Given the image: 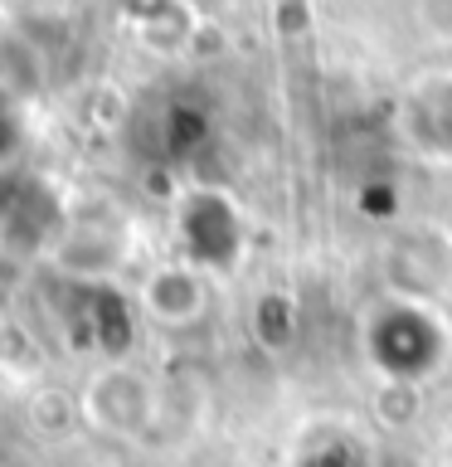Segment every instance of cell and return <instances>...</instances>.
<instances>
[{
  "label": "cell",
  "mask_w": 452,
  "mask_h": 467,
  "mask_svg": "<svg viewBox=\"0 0 452 467\" xmlns=\"http://www.w3.org/2000/svg\"><path fill=\"white\" fill-rule=\"evenodd\" d=\"M180 239L190 263H204V268H233L243 254V224L233 214V204L214 190H195L180 204Z\"/></svg>",
  "instance_id": "3957f363"
},
{
  "label": "cell",
  "mask_w": 452,
  "mask_h": 467,
  "mask_svg": "<svg viewBox=\"0 0 452 467\" xmlns=\"http://www.w3.org/2000/svg\"><path fill=\"white\" fill-rule=\"evenodd\" d=\"M141 306L166 327H190L204 317V277L195 268H180V263L156 268L141 287Z\"/></svg>",
  "instance_id": "277c9868"
},
{
  "label": "cell",
  "mask_w": 452,
  "mask_h": 467,
  "mask_svg": "<svg viewBox=\"0 0 452 467\" xmlns=\"http://www.w3.org/2000/svg\"><path fill=\"white\" fill-rule=\"evenodd\" d=\"M15 146H20V127H15L10 112H0V161L15 156Z\"/></svg>",
  "instance_id": "8992f818"
},
{
  "label": "cell",
  "mask_w": 452,
  "mask_h": 467,
  "mask_svg": "<svg viewBox=\"0 0 452 467\" xmlns=\"http://www.w3.org/2000/svg\"><path fill=\"white\" fill-rule=\"evenodd\" d=\"M447 350H452L447 321L428 312L418 297H394L365 321V356L394 385H418V379L437 375Z\"/></svg>",
  "instance_id": "6da1fadb"
},
{
  "label": "cell",
  "mask_w": 452,
  "mask_h": 467,
  "mask_svg": "<svg viewBox=\"0 0 452 467\" xmlns=\"http://www.w3.org/2000/svg\"><path fill=\"white\" fill-rule=\"evenodd\" d=\"M83 414L93 419V429H102V433L131 438L146 419H151V379L127 370L122 360H108L93 379H87Z\"/></svg>",
  "instance_id": "7a4b0ae2"
},
{
  "label": "cell",
  "mask_w": 452,
  "mask_h": 467,
  "mask_svg": "<svg viewBox=\"0 0 452 467\" xmlns=\"http://www.w3.org/2000/svg\"><path fill=\"white\" fill-rule=\"evenodd\" d=\"M127 10H137L141 20H156V15L175 10V0H127Z\"/></svg>",
  "instance_id": "52a82bcc"
},
{
  "label": "cell",
  "mask_w": 452,
  "mask_h": 467,
  "mask_svg": "<svg viewBox=\"0 0 452 467\" xmlns=\"http://www.w3.org/2000/svg\"><path fill=\"white\" fill-rule=\"evenodd\" d=\"M408 137L433 156H452V78H433L408 98Z\"/></svg>",
  "instance_id": "5b68a950"
}]
</instances>
